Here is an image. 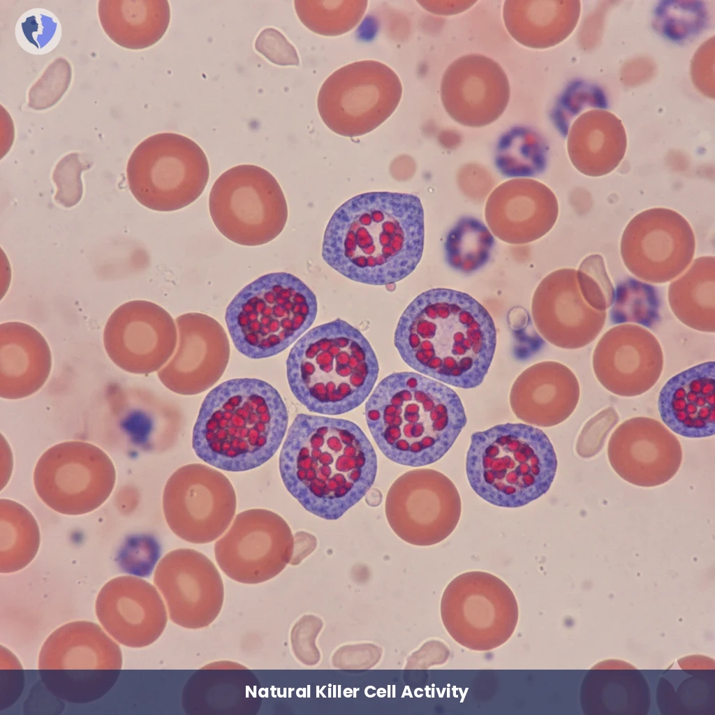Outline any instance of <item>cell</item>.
<instances>
[{"instance_id": "cell-1", "label": "cell", "mask_w": 715, "mask_h": 715, "mask_svg": "<svg viewBox=\"0 0 715 715\" xmlns=\"http://www.w3.org/2000/svg\"><path fill=\"white\" fill-rule=\"evenodd\" d=\"M424 211L410 193L369 192L343 203L325 231L322 256L344 277L383 286L408 277L422 258Z\"/></svg>"}, {"instance_id": "cell-2", "label": "cell", "mask_w": 715, "mask_h": 715, "mask_svg": "<svg viewBox=\"0 0 715 715\" xmlns=\"http://www.w3.org/2000/svg\"><path fill=\"white\" fill-rule=\"evenodd\" d=\"M279 471L287 490L303 508L334 520L369 490L376 476L377 457L355 423L299 414L283 444Z\"/></svg>"}, {"instance_id": "cell-3", "label": "cell", "mask_w": 715, "mask_h": 715, "mask_svg": "<svg viewBox=\"0 0 715 715\" xmlns=\"http://www.w3.org/2000/svg\"><path fill=\"white\" fill-rule=\"evenodd\" d=\"M394 341L403 360L418 373L469 389L480 385L489 371L496 332L488 311L471 295L437 288L406 307Z\"/></svg>"}, {"instance_id": "cell-4", "label": "cell", "mask_w": 715, "mask_h": 715, "mask_svg": "<svg viewBox=\"0 0 715 715\" xmlns=\"http://www.w3.org/2000/svg\"><path fill=\"white\" fill-rule=\"evenodd\" d=\"M377 446L391 461L418 467L439 460L466 424L462 401L449 386L420 373L383 378L365 404Z\"/></svg>"}, {"instance_id": "cell-5", "label": "cell", "mask_w": 715, "mask_h": 715, "mask_svg": "<svg viewBox=\"0 0 715 715\" xmlns=\"http://www.w3.org/2000/svg\"><path fill=\"white\" fill-rule=\"evenodd\" d=\"M288 424L278 391L256 378H235L213 388L200 406L192 434L197 456L216 469L242 472L267 462Z\"/></svg>"}, {"instance_id": "cell-6", "label": "cell", "mask_w": 715, "mask_h": 715, "mask_svg": "<svg viewBox=\"0 0 715 715\" xmlns=\"http://www.w3.org/2000/svg\"><path fill=\"white\" fill-rule=\"evenodd\" d=\"M378 371L368 340L341 319L304 334L286 361L295 398L309 411L324 415L344 414L361 405L373 391Z\"/></svg>"}, {"instance_id": "cell-7", "label": "cell", "mask_w": 715, "mask_h": 715, "mask_svg": "<svg viewBox=\"0 0 715 715\" xmlns=\"http://www.w3.org/2000/svg\"><path fill=\"white\" fill-rule=\"evenodd\" d=\"M557 458L547 436L522 423H505L471 436L466 473L472 489L503 508L524 506L545 494L556 476Z\"/></svg>"}, {"instance_id": "cell-8", "label": "cell", "mask_w": 715, "mask_h": 715, "mask_svg": "<svg viewBox=\"0 0 715 715\" xmlns=\"http://www.w3.org/2000/svg\"><path fill=\"white\" fill-rule=\"evenodd\" d=\"M318 310L316 297L287 272L263 275L243 288L228 304L225 320L236 348L251 359L283 351L305 334Z\"/></svg>"}, {"instance_id": "cell-9", "label": "cell", "mask_w": 715, "mask_h": 715, "mask_svg": "<svg viewBox=\"0 0 715 715\" xmlns=\"http://www.w3.org/2000/svg\"><path fill=\"white\" fill-rule=\"evenodd\" d=\"M129 189L143 206L159 212L180 209L204 191L209 176L207 156L193 140L162 133L141 142L128 161Z\"/></svg>"}, {"instance_id": "cell-10", "label": "cell", "mask_w": 715, "mask_h": 715, "mask_svg": "<svg viewBox=\"0 0 715 715\" xmlns=\"http://www.w3.org/2000/svg\"><path fill=\"white\" fill-rule=\"evenodd\" d=\"M214 224L229 240L244 246H259L283 230L288 207L274 177L254 165L233 167L214 183L209 196Z\"/></svg>"}, {"instance_id": "cell-11", "label": "cell", "mask_w": 715, "mask_h": 715, "mask_svg": "<svg viewBox=\"0 0 715 715\" xmlns=\"http://www.w3.org/2000/svg\"><path fill=\"white\" fill-rule=\"evenodd\" d=\"M440 612L450 637L478 651L505 644L519 619L517 601L509 586L492 573L477 570L463 573L448 584Z\"/></svg>"}, {"instance_id": "cell-12", "label": "cell", "mask_w": 715, "mask_h": 715, "mask_svg": "<svg viewBox=\"0 0 715 715\" xmlns=\"http://www.w3.org/2000/svg\"><path fill=\"white\" fill-rule=\"evenodd\" d=\"M401 96V82L391 68L378 61L364 60L332 73L319 90L317 107L332 131L357 137L388 119Z\"/></svg>"}, {"instance_id": "cell-13", "label": "cell", "mask_w": 715, "mask_h": 715, "mask_svg": "<svg viewBox=\"0 0 715 715\" xmlns=\"http://www.w3.org/2000/svg\"><path fill=\"white\" fill-rule=\"evenodd\" d=\"M116 471L99 447L69 441L48 448L38 460L34 485L39 498L53 510L66 515L89 513L112 493Z\"/></svg>"}, {"instance_id": "cell-14", "label": "cell", "mask_w": 715, "mask_h": 715, "mask_svg": "<svg viewBox=\"0 0 715 715\" xmlns=\"http://www.w3.org/2000/svg\"><path fill=\"white\" fill-rule=\"evenodd\" d=\"M387 520L404 541L430 546L446 539L460 519L462 501L452 481L440 471L416 469L400 476L385 502Z\"/></svg>"}, {"instance_id": "cell-15", "label": "cell", "mask_w": 715, "mask_h": 715, "mask_svg": "<svg viewBox=\"0 0 715 715\" xmlns=\"http://www.w3.org/2000/svg\"><path fill=\"white\" fill-rule=\"evenodd\" d=\"M235 489L227 477L202 464L177 469L163 494L165 521L179 538L192 543H211L228 529L236 510Z\"/></svg>"}, {"instance_id": "cell-16", "label": "cell", "mask_w": 715, "mask_h": 715, "mask_svg": "<svg viewBox=\"0 0 715 715\" xmlns=\"http://www.w3.org/2000/svg\"><path fill=\"white\" fill-rule=\"evenodd\" d=\"M294 537L287 522L266 509H249L236 515L214 546L221 570L244 584H258L279 575L290 563Z\"/></svg>"}, {"instance_id": "cell-17", "label": "cell", "mask_w": 715, "mask_h": 715, "mask_svg": "<svg viewBox=\"0 0 715 715\" xmlns=\"http://www.w3.org/2000/svg\"><path fill=\"white\" fill-rule=\"evenodd\" d=\"M695 239L690 224L678 212L652 208L626 226L621 240L624 265L636 277L652 283L668 282L693 260Z\"/></svg>"}, {"instance_id": "cell-18", "label": "cell", "mask_w": 715, "mask_h": 715, "mask_svg": "<svg viewBox=\"0 0 715 715\" xmlns=\"http://www.w3.org/2000/svg\"><path fill=\"white\" fill-rule=\"evenodd\" d=\"M177 331L172 316L146 300L127 302L110 316L103 331L107 355L121 369L148 374L161 369L172 355Z\"/></svg>"}, {"instance_id": "cell-19", "label": "cell", "mask_w": 715, "mask_h": 715, "mask_svg": "<svg viewBox=\"0 0 715 715\" xmlns=\"http://www.w3.org/2000/svg\"><path fill=\"white\" fill-rule=\"evenodd\" d=\"M154 582L171 621L198 629L209 626L221 610L224 586L214 563L196 550L182 548L166 554L156 566Z\"/></svg>"}, {"instance_id": "cell-20", "label": "cell", "mask_w": 715, "mask_h": 715, "mask_svg": "<svg viewBox=\"0 0 715 715\" xmlns=\"http://www.w3.org/2000/svg\"><path fill=\"white\" fill-rule=\"evenodd\" d=\"M175 350L157 375L168 390L194 395L212 387L223 374L230 344L222 325L209 316L187 313L175 320Z\"/></svg>"}, {"instance_id": "cell-21", "label": "cell", "mask_w": 715, "mask_h": 715, "mask_svg": "<svg viewBox=\"0 0 715 715\" xmlns=\"http://www.w3.org/2000/svg\"><path fill=\"white\" fill-rule=\"evenodd\" d=\"M663 353L647 328L631 323L616 325L598 341L592 356L594 375L609 392L632 397L649 390L661 377Z\"/></svg>"}, {"instance_id": "cell-22", "label": "cell", "mask_w": 715, "mask_h": 715, "mask_svg": "<svg viewBox=\"0 0 715 715\" xmlns=\"http://www.w3.org/2000/svg\"><path fill=\"white\" fill-rule=\"evenodd\" d=\"M610 464L626 482L640 487L663 485L678 471L682 449L663 424L648 417H635L619 425L607 446Z\"/></svg>"}, {"instance_id": "cell-23", "label": "cell", "mask_w": 715, "mask_h": 715, "mask_svg": "<svg viewBox=\"0 0 715 715\" xmlns=\"http://www.w3.org/2000/svg\"><path fill=\"white\" fill-rule=\"evenodd\" d=\"M440 92L443 108L453 120L466 126L482 127L503 113L510 88L505 71L496 61L469 54L448 66Z\"/></svg>"}, {"instance_id": "cell-24", "label": "cell", "mask_w": 715, "mask_h": 715, "mask_svg": "<svg viewBox=\"0 0 715 715\" xmlns=\"http://www.w3.org/2000/svg\"><path fill=\"white\" fill-rule=\"evenodd\" d=\"M97 618L117 642L132 648L147 647L162 634L168 611L159 591L135 576L108 581L96 600Z\"/></svg>"}, {"instance_id": "cell-25", "label": "cell", "mask_w": 715, "mask_h": 715, "mask_svg": "<svg viewBox=\"0 0 715 715\" xmlns=\"http://www.w3.org/2000/svg\"><path fill=\"white\" fill-rule=\"evenodd\" d=\"M531 314L539 334L555 346L577 349L592 342L603 328L606 311L591 307L577 284L576 270H563L534 294Z\"/></svg>"}, {"instance_id": "cell-26", "label": "cell", "mask_w": 715, "mask_h": 715, "mask_svg": "<svg viewBox=\"0 0 715 715\" xmlns=\"http://www.w3.org/2000/svg\"><path fill=\"white\" fill-rule=\"evenodd\" d=\"M121 649L98 625L89 621L68 623L45 641L38 668L72 680L99 681L121 668Z\"/></svg>"}, {"instance_id": "cell-27", "label": "cell", "mask_w": 715, "mask_h": 715, "mask_svg": "<svg viewBox=\"0 0 715 715\" xmlns=\"http://www.w3.org/2000/svg\"><path fill=\"white\" fill-rule=\"evenodd\" d=\"M580 396L575 374L560 362L545 361L517 376L510 390V404L515 416L527 425L550 427L573 413Z\"/></svg>"}, {"instance_id": "cell-28", "label": "cell", "mask_w": 715, "mask_h": 715, "mask_svg": "<svg viewBox=\"0 0 715 715\" xmlns=\"http://www.w3.org/2000/svg\"><path fill=\"white\" fill-rule=\"evenodd\" d=\"M714 361L702 362L670 378L662 388L658 409L663 423L686 438L715 433Z\"/></svg>"}, {"instance_id": "cell-29", "label": "cell", "mask_w": 715, "mask_h": 715, "mask_svg": "<svg viewBox=\"0 0 715 715\" xmlns=\"http://www.w3.org/2000/svg\"><path fill=\"white\" fill-rule=\"evenodd\" d=\"M52 355L43 336L21 322L0 325V397L19 399L38 391L47 381Z\"/></svg>"}, {"instance_id": "cell-30", "label": "cell", "mask_w": 715, "mask_h": 715, "mask_svg": "<svg viewBox=\"0 0 715 715\" xmlns=\"http://www.w3.org/2000/svg\"><path fill=\"white\" fill-rule=\"evenodd\" d=\"M102 417L123 436L142 446L161 436L169 417L165 402L149 389L109 383L96 403Z\"/></svg>"}, {"instance_id": "cell-31", "label": "cell", "mask_w": 715, "mask_h": 715, "mask_svg": "<svg viewBox=\"0 0 715 715\" xmlns=\"http://www.w3.org/2000/svg\"><path fill=\"white\" fill-rule=\"evenodd\" d=\"M503 18L510 35L533 49L553 47L572 31L577 19L574 2L546 0L506 1Z\"/></svg>"}, {"instance_id": "cell-32", "label": "cell", "mask_w": 715, "mask_h": 715, "mask_svg": "<svg viewBox=\"0 0 715 715\" xmlns=\"http://www.w3.org/2000/svg\"><path fill=\"white\" fill-rule=\"evenodd\" d=\"M98 14L106 35L130 50L147 48L157 43L170 19L167 0H101Z\"/></svg>"}, {"instance_id": "cell-33", "label": "cell", "mask_w": 715, "mask_h": 715, "mask_svg": "<svg viewBox=\"0 0 715 715\" xmlns=\"http://www.w3.org/2000/svg\"><path fill=\"white\" fill-rule=\"evenodd\" d=\"M715 258H696L668 288V302L676 318L691 329L715 331Z\"/></svg>"}, {"instance_id": "cell-34", "label": "cell", "mask_w": 715, "mask_h": 715, "mask_svg": "<svg viewBox=\"0 0 715 715\" xmlns=\"http://www.w3.org/2000/svg\"><path fill=\"white\" fill-rule=\"evenodd\" d=\"M0 571H18L36 556L40 531L31 513L10 499L0 500Z\"/></svg>"}, {"instance_id": "cell-35", "label": "cell", "mask_w": 715, "mask_h": 715, "mask_svg": "<svg viewBox=\"0 0 715 715\" xmlns=\"http://www.w3.org/2000/svg\"><path fill=\"white\" fill-rule=\"evenodd\" d=\"M547 149L534 130L516 126L499 139L495 153L499 171L506 177H533L545 168Z\"/></svg>"}, {"instance_id": "cell-36", "label": "cell", "mask_w": 715, "mask_h": 715, "mask_svg": "<svg viewBox=\"0 0 715 715\" xmlns=\"http://www.w3.org/2000/svg\"><path fill=\"white\" fill-rule=\"evenodd\" d=\"M494 239L487 226L473 217L459 220L448 232L445 252L448 264L463 273H472L489 261Z\"/></svg>"}, {"instance_id": "cell-37", "label": "cell", "mask_w": 715, "mask_h": 715, "mask_svg": "<svg viewBox=\"0 0 715 715\" xmlns=\"http://www.w3.org/2000/svg\"><path fill=\"white\" fill-rule=\"evenodd\" d=\"M295 9L302 23L322 36H336L355 28L362 19L365 0H296Z\"/></svg>"}, {"instance_id": "cell-38", "label": "cell", "mask_w": 715, "mask_h": 715, "mask_svg": "<svg viewBox=\"0 0 715 715\" xmlns=\"http://www.w3.org/2000/svg\"><path fill=\"white\" fill-rule=\"evenodd\" d=\"M660 297L656 287L634 278H627L614 289L610 311L614 324H635L652 327L660 318Z\"/></svg>"}, {"instance_id": "cell-39", "label": "cell", "mask_w": 715, "mask_h": 715, "mask_svg": "<svg viewBox=\"0 0 715 715\" xmlns=\"http://www.w3.org/2000/svg\"><path fill=\"white\" fill-rule=\"evenodd\" d=\"M577 281L585 302L593 309L606 311L613 302L614 288L599 254L586 257L577 271Z\"/></svg>"}, {"instance_id": "cell-40", "label": "cell", "mask_w": 715, "mask_h": 715, "mask_svg": "<svg viewBox=\"0 0 715 715\" xmlns=\"http://www.w3.org/2000/svg\"><path fill=\"white\" fill-rule=\"evenodd\" d=\"M71 76V67L66 59L54 60L30 88L28 105L36 110L52 107L67 91Z\"/></svg>"}, {"instance_id": "cell-41", "label": "cell", "mask_w": 715, "mask_h": 715, "mask_svg": "<svg viewBox=\"0 0 715 715\" xmlns=\"http://www.w3.org/2000/svg\"><path fill=\"white\" fill-rule=\"evenodd\" d=\"M161 547L152 536H142L131 543L119 556V564L121 570L130 575L138 577H149L159 557Z\"/></svg>"}, {"instance_id": "cell-42", "label": "cell", "mask_w": 715, "mask_h": 715, "mask_svg": "<svg viewBox=\"0 0 715 715\" xmlns=\"http://www.w3.org/2000/svg\"><path fill=\"white\" fill-rule=\"evenodd\" d=\"M323 626L322 621L312 615L302 617L293 626L290 633V643L295 657L305 665L316 664L320 653L315 640Z\"/></svg>"}, {"instance_id": "cell-43", "label": "cell", "mask_w": 715, "mask_h": 715, "mask_svg": "<svg viewBox=\"0 0 715 715\" xmlns=\"http://www.w3.org/2000/svg\"><path fill=\"white\" fill-rule=\"evenodd\" d=\"M255 48L273 64L280 66L300 64L295 48L280 31L274 28L264 29L258 34Z\"/></svg>"}, {"instance_id": "cell-44", "label": "cell", "mask_w": 715, "mask_h": 715, "mask_svg": "<svg viewBox=\"0 0 715 715\" xmlns=\"http://www.w3.org/2000/svg\"><path fill=\"white\" fill-rule=\"evenodd\" d=\"M24 38L37 49H42L54 37L57 24L50 15L35 13L27 17L21 23Z\"/></svg>"}, {"instance_id": "cell-45", "label": "cell", "mask_w": 715, "mask_h": 715, "mask_svg": "<svg viewBox=\"0 0 715 715\" xmlns=\"http://www.w3.org/2000/svg\"><path fill=\"white\" fill-rule=\"evenodd\" d=\"M619 415L612 407H607L591 418L584 425L577 443V448L587 443H598L605 439L608 432L617 424Z\"/></svg>"}, {"instance_id": "cell-46", "label": "cell", "mask_w": 715, "mask_h": 715, "mask_svg": "<svg viewBox=\"0 0 715 715\" xmlns=\"http://www.w3.org/2000/svg\"><path fill=\"white\" fill-rule=\"evenodd\" d=\"M476 1H420L418 3L429 12L436 15H454L464 12Z\"/></svg>"}]
</instances>
